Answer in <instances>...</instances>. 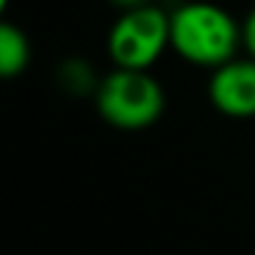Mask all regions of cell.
Instances as JSON below:
<instances>
[{"instance_id": "277c9868", "label": "cell", "mask_w": 255, "mask_h": 255, "mask_svg": "<svg viewBox=\"0 0 255 255\" xmlns=\"http://www.w3.org/2000/svg\"><path fill=\"white\" fill-rule=\"evenodd\" d=\"M208 100L228 118H255V60L238 55L215 68L208 80Z\"/></svg>"}, {"instance_id": "52a82bcc", "label": "cell", "mask_w": 255, "mask_h": 255, "mask_svg": "<svg viewBox=\"0 0 255 255\" xmlns=\"http://www.w3.org/2000/svg\"><path fill=\"white\" fill-rule=\"evenodd\" d=\"M243 50L248 58L255 60V5L248 10V15L243 18Z\"/></svg>"}, {"instance_id": "6da1fadb", "label": "cell", "mask_w": 255, "mask_h": 255, "mask_svg": "<svg viewBox=\"0 0 255 255\" xmlns=\"http://www.w3.org/2000/svg\"><path fill=\"white\" fill-rule=\"evenodd\" d=\"M243 48V25L230 10L210 0H185L170 10V50L210 73Z\"/></svg>"}, {"instance_id": "ba28073f", "label": "cell", "mask_w": 255, "mask_h": 255, "mask_svg": "<svg viewBox=\"0 0 255 255\" xmlns=\"http://www.w3.org/2000/svg\"><path fill=\"white\" fill-rule=\"evenodd\" d=\"M108 3L118 13H125V10H135V8H145V5H158V0H108Z\"/></svg>"}, {"instance_id": "3957f363", "label": "cell", "mask_w": 255, "mask_h": 255, "mask_svg": "<svg viewBox=\"0 0 255 255\" xmlns=\"http://www.w3.org/2000/svg\"><path fill=\"white\" fill-rule=\"evenodd\" d=\"M170 48V10L145 5L125 10L108 30L105 50L115 68L150 70Z\"/></svg>"}, {"instance_id": "5b68a950", "label": "cell", "mask_w": 255, "mask_h": 255, "mask_svg": "<svg viewBox=\"0 0 255 255\" xmlns=\"http://www.w3.org/2000/svg\"><path fill=\"white\" fill-rule=\"evenodd\" d=\"M33 48L25 35V30L10 20L0 23V75L5 80H13L23 75L30 65Z\"/></svg>"}, {"instance_id": "9c48e42d", "label": "cell", "mask_w": 255, "mask_h": 255, "mask_svg": "<svg viewBox=\"0 0 255 255\" xmlns=\"http://www.w3.org/2000/svg\"><path fill=\"white\" fill-rule=\"evenodd\" d=\"M8 3H10V0H0V10H5V8H8Z\"/></svg>"}, {"instance_id": "7a4b0ae2", "label": "cell", "mask_w": 255, "mask_h": 255, "mask_svg": "<svg viewBox=\"0 0 255 255\" xmlns=\"http://www.w3.org/2000/svg\"><path fill=\"white\" fill-rule=\"evenodd\" d=\"M93 100L98 115L118 130H145L165 113V88L150 70L113 68Z\"/></svg>"}, {"instance_id": "8992f818", "label": "cell", "mask_w": 255, "mask_h": 255, "mask_svg": "<svg viewBox=\"0 0 255 255\" xmlns=\"http://www.w3.org/2000/svg\"><path fill=\"white\" fill-rule=\"evenodd\" d=\"M58 83L70 95H93V98H95L98 85H100V80L95 78L93 65L88 60H83V58H68L58 68Z\"/></svg>"}]
</instances>
